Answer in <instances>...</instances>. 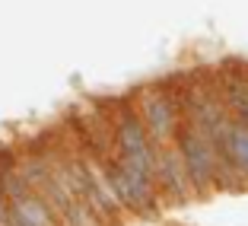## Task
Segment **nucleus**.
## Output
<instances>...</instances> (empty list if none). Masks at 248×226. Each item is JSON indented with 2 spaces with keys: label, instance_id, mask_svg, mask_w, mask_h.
<instances>
[{
  "label": "nucleus",
  "instance_id": "obj_5",
  "mask_svg": "<svg viewBox=\"0 0 248 226\" xmlns=\"http://www.w3.org/2000/svg\"><path fill=\"white\" fill-rule=\"evenodd\" d=\"M0 226H10V204L3 197V191H0Z\"/></svg>",
  "mask_w": 248,
  "mask_h": 226
},
{
  "label": "nucleus",
  "instance_id": "obj_2",
  "mask_svg": "<svg viewBox=\"0 0 248 226\" xmlns=\"http://www.w3.org/2000/svg\"><path fill=\"white\" fill-rule=\"evenodd\" d=\"M219 96L229 118L248 124V64L245 61H226L219 70Z\"/></svg>",
  "mask_w": 248,
  "mask_h": 226
},
{
  "label": "nucleus",
  "instance_id": "obj_4",
  "mask_svg": "<svg viewBox=\"0 0 248 226\" xmlns=\"http://www.w3.org/2000/svg\"><path fill=\"white\" fill-rule=\"evenodd\" d=\"M16 166H19V146L0 144V182H3L10 172H16Z\"/></svg>",
  "mask_w": 248,
  "mask_h": 226
},
{
  "label": "nucleus",
  "instance_id": "obj_3",
  "mask_svg": "<svg viewBox=\"0 0 248 226\" xmlns=\"http://www.w3.org/2000/svg\"><path fill=\"white\" fill-rule=\"evenodd\" d=\"M226 150H229V162L235 169V178L248 182V124H239V121L229 124Z\"/></svg>",
  "mask_w": 248,
  "mask_h": 226
},
{
  "label": "nucleus",
  "instance_id": "obj_1",
  "mask_svg": "<svg viewBox=\"0 0 248 226\" xmlns=\"http://www.w3.org/2000/svg\"><path fill=\"white\" fill-rule=\"evenodd\" d=\"M175 146H178V156H182V166L185 175H188V188L191 194H207V191L217 185V166H213V153H210V144H207L194 128L178 118V128H175Z\"/></svg>",
  "mask_w": 248,
  "mask_h": 226
}]
</instances>
